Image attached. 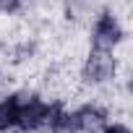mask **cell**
Returning <instances> with one entry per match:
<instances>
[{"instance_id": "7a4b0ae2", "label": "cell", "mask_w": 133, "mask_h": 133, "mask_svg": "<svg viewBox=\"0 0 133 133\" xmlns=\"http://www.w3.org/2000/svg\"><path fill=\"white\" fill-rule=\"evenodd\" d=\"M112 71H115V60L110 57V52L107 50H94V55L86 63V78L89 81H104V78L112 76Z\"/></svg>"}, {"instance_id": "5b68a950", "label": "cell", "mask_w": 133, "mask_h": 133, "mask_svg": "<svg viewBox=\"0 0 133 133\" xmlns=\"http://www.w3.org/2000/svg\"><path fill=\"white\" fill-rule=\"evenodd\" d=\"M18 5H21V0H0V11H5V13L18 11Z\"/></svg>"}, {"instance_id": "3957f363", "label": "cell", "mask_w": 133, "mask_h": 133, "mask_svg": "<svg viewBox=\"0 0 133 133\" xmlns=\"http://www.w3.org/2000/svg\"><path fill=\"white\" fill-rule=\"evenodd\" d=\"M71 117H73V125H76L78 133H94L104 125V112L99 107H81Z\"/></svg>"}, {"instance_id": "6da1fadb", "label": "cell", "mask_w": 133, "mask_h": 133, "mask_svg": "<svg viewBox=\"0 0 133 133\" xmlns=\"http://www.w3.org/2000/svg\"><path fill=\"white\" fill-rule=\"evenodd\" d=\"M120 37H123L120 24L115 21V16L104 13L94 26V50H110L112 44L120 42Z\"/></svg>"}, {"instance_id": "8992f818", "label": "cell", "mask_w": 133, "mask_h": 133, "mask_svg": "<svg viewBox=\"0 0 133 133\" xmlns=\"http://www.w3.org/2000/svg\"><path fill=\"white\" fill-rule=\"evenodd\" d=\"M104 133H130L125 125H120V123H115V125H107L104 128Z\"/></svg>"}, {"instance_id": "277c9868", "label": "cell", "mask_w": 133, "mask_h": 133, "mask_svg": "<svg viewBox=\"0 0 133 133\" xmlns=\"http://www.w3.org/2000/svg\"><path fill=\"white\" fill-rule=\"evenodd\" d=\"M26 97L29 94H13L0 104V130H8L18 123V112H21V104H24Z\"/></svg>"}]
</instances>
